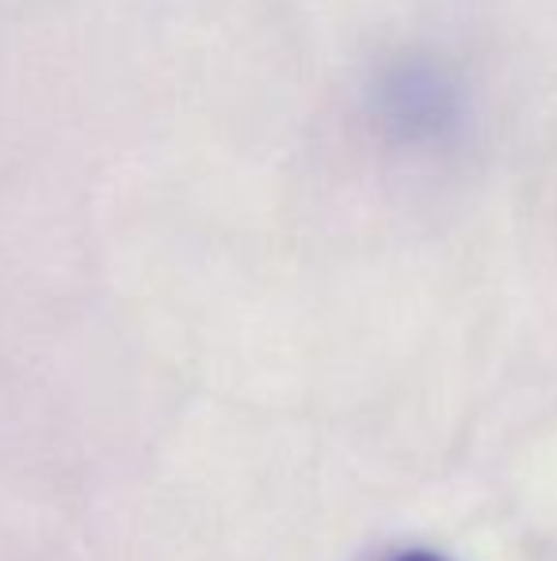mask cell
Returning <instances> with one entry per match:
<instances>
[{
	"instance_id": "6da1fadb",
	"label": "cell",
	"mask_w": 557,
	"mask_h": 561,
	"mask_svg": "<svg viewBox=\"0 0 557 561\" xmlns=\"http://www.w3.org/2000/svg\"><path fill=\"white\" fill-rule=\"evenodd\" d=\"M374 112L390 138L402 146H446L466 126V100L459 81L428 58L390 66L374 89Z\"/></svg>"
},
{
	"instance_id": "7a4b0ae2",
	"label": "cell",
	"mask_w": 557,
	"mask_h": 561,
	"mask_svg": "<svg viewBox=\"0 0 557 561\" xmlns=\"http://www.w3.org/2000/svg\"><path fill=\"white\" fill-rule=\"evenodd\" d=\"M390 561H446V558H436V554H423V550H413V554H402V558H390Z\"/></svg>"
}]
</instances>
